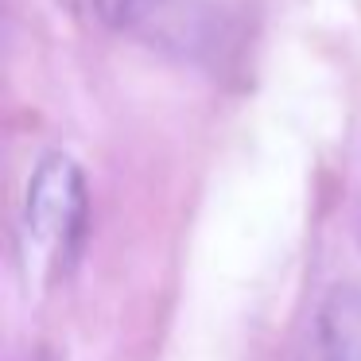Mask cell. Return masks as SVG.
Returning a JSON list of instances; mask_svg holds the SVG:
<instances>
[{
  "mask_svg": "<svg viewBox=\"0 0 361 361\" xmlns=\"http://www.w3.org/2000/svg\"><path fill=\"white\" fill-rule=\"evenodd\" d=\"M86 175L66 152H51L35 164L20 210V257L27 280H55L78 257L86 233Z\"/></svg>",
  "mask_w": 361,
  "mask_h": 361,
  "instance_id": "1",
  "label": "cell"
},
{
  "mask_svg": "<svg viewBox=\"0 0 361 361\" xmlns=\"http://www.w3.org/2000/svg\"><path fill=\"white\" fill-rule=\"evenodd\" d=\"M125 32H136L152 47L179 59H202L221 43L218 12L202 0H133Z\"/></svg>",
  "mask_w": 361,
  "mask_h": 361,
  "instance_id": "2",
  "label": "cell"
}]
</instances>
